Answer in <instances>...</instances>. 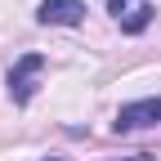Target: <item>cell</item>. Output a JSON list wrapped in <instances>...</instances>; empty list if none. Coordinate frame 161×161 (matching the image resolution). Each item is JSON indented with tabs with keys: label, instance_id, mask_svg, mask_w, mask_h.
<instances>
[{
	"label": "cell",
	"instance_id": "cell-1",
	"mask_svg": "<svg viewBox=\"0 0 161 161\" xmlns=\"http://www.w3.org/2000/svg\"><path fill=\"white\" fill-rule=\"evenodd\" d=\"M152 125H161V94L125 103V108L116 112V121H112L116 134H134V130H152Z\"/></svg>",
	"mask_w": 161,
	"mask_h": 161
},
{
	"label": "cell",
	"instance_id": "cell-2",
	"mask_svg": "<svg viewBox=\"0 0 161 161\" xmlns=\"http://www.w3.org/2000/svg\"><path fill=\"white\" fill-rule=\"evenodd\" d=\"M40 72H45V54H23L9 67V98L14 103H31V94L40 85Z\"/></svg>",
	"mask_w": 161,
	"mask_h": 161
},
{
	"label": "cell",
	"instance_id": "cell-3",
	"mask_svg": "<svg viewBox=\"0 0 161 161\" xmlns=\"http://www.w3.org/2000/svg\"><path fill=\"white\" fill-rule=\"evenodd\" d=\"M108 14L116 18V27L125 31V36H139V31L152 23L157 9L148 5V0H108Z\"/></svg>",
	"mask_w": 161,
	"mask_h": 161
},
{
	"label": "cell",
	"instance_id": "cell-4",
	"mask_svg": "<svg viewBox=\"0 0 161 161\" xmlns=\"http://www.w3.org/2000/svg\"><path fill=\"white\" fill-rule=\"evenodd\" d=\"M36 18L45 27H76L85 18V0H40Z\"/></svg>",
	"mask_w": 161,
	"mask_h": 161
},
{
	"label": "cell",
	"instance_id": "cell-5",
	"mask_svg": "<svg viewBox=\"0 0 161 161\" xmlns=\"http://www.w3.org/2000/svg\"><path fill=\"white\" fill-rule=\"evenodd\" d=\"M130 161H157V157H152V152H134Z\"/></svg>",
	"mask_w": 161,
	"mask_h": 161
},
{
	"label": "cell",
	"instance_id": "cell-6",
	"mask_svg": "<svg viewBox=\"0 0 161 161\" xmlns=\"http://www.w3.org/2000/svg\"><path fill=\"white\" fill-rule=\"evenodd\" d=\"M45 161H58V157H45Z\"/></svg>",
	"mask_w": 161,
	"mask_h": 161
}]
</instances>
